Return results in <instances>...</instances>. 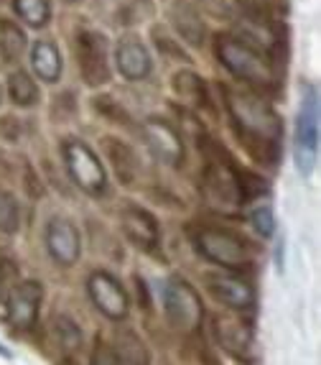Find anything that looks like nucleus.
<instances>
[{"mask_svg": "<svg viewBox=\"0 0 321 365\" xmlns=\"http://www.w3.org/2000/svg\"><path fill=\"white\" fill-rule=\"evenodd\" d=\"M196 248L204 258L222 268H248L250 266V248L243 237L230 230L219 227H201L194 235Z\"/></svg>", "mask_w": 321, "mask_h": 365, "instance_id": "nucleus-1", "label": "nucleus"}, {"mask_svg": "<svg viewBox=\"0 0 321 365\" xmlns=\"http://www.w3.org/2000/svg\"><path fill=\"white\" fill-rule=\"evenodd\" d=\"M217 54L235 77L248 79L253 85H270L273 82V67L258 51L250 49L248 43L237 41V38H219Z\"/></svg>", "mask_w": 321, "mask_h": 365, "instance_id": "nucleus-2", "label": "nucleus"}, {"mask_svg": "<svg viewBox=\"0 0 321 365\" xmlns=\"http://www.w3.org/2000/svg\"><path fill=\"white\" fill-rule=\"evenodd\" d=\"M164 307L174 329L186 332V335L199 329L201 317H204V307H201V299L196 297V292L189 284L171 281L164 292Z\"/></svg>", "mask_w": 321, "mask_h": 365, "instance_id": "nucleus-3", "label": "nucleus"}, {"mask_svg": "<svg viewBox=\"0 0 321 365\" xmlns=\"http://www.w3.org/2000/svg\"><path fill=\"white\" fill-rule=\"evenodd\" d=\"M319 140V95L311 85H303V100L296 120V161L303 174H309Z\"/></svg>", "mask_w": 321, "mask_h": 365, "instance_id": "nucleus-4", "label": "nucleus"}, {"mask_svg": "<svg viewBox=\"0 0 321 365\" xmlns=\"http://www.w3.org/2000/svg\"><path fill=\"white\" fill-rule=\"evenodd\" d=\"M64 158H67V169L79 189H85L87 195L105 192V187H107L105 166L100 164V158L82 140H69L64 146Z\"/></svg>", "mask_w": 321, "mask_h": 365, "instance_id": "nucleus-5", "label": "nucleus"}, {"mask_svg": "<svg viewBox=\"0 0 321 365\" xmlns=\"http://www.w3.org/2000/svg\"><path fill=\"white\" fill-rule=\"evenodd\" d=\"M232 113H235L237 123L248 128L253 135H261V138L273 140L280 133V123L275 118L270 108L261 100L250 98V95H235L232 98Z\"/></svg>", "mask_w": 321, "mask_h": 365, "instance_id": "nucleus-6", "label": "nucleus"}, {"mask_svg": "<svg viewBox=\"0 0 321 365\" xmlns=\"http://www.w3.org/2000/svg\"><path fill=\"white\" fill-rule=\"evenodd\" d=\"M87 292H90V299L95 302V307L107 319H125L127 317V309H130L127 294L120 287V281L112 279L110 274H105V271L92 274L90 281H87Z\"/></svg>", "mask_w": 321, "mask_h": 365, "instance_id": "nucleus-7", "label": "nucleus"}, {"mask_svg": "<svg viewBox=\"0 0 321 365\" xmlns=\"http://www.w3.org/2000/svg\"><path fill=\"white\" fill-rule=\"evenodd\" d=\"M43 289L38 281H23L8 297V319L19 329H31L38 319Z\"/></svg>", "mask_w": 321, "mask_h": 365, "instance_id": "nucleus-8", "label": "nucleus"}, {"mask_svg": "<svg viewBox=\"0 0 321 365\" xmlns=\"http://www.w3.org/2000/svg\"><path fill=\"white\" fill-rule=\"evenodd\" d=\"M143 138L153 156L161 158L164 164L179 166L184 161V143L174 128L164 120H146L143 123Z\"/></svg>", "mask_w": 321, "mask_h": 365, "instance_id": "nucleus-9", "label": "nucleus"}, {"mask_svg": "<svg viewBox=\"0 0 321 365\" xmlns=\"http://www.w3.org/2000/svg\"><path fill=\"white\" fill-rule=\"evenodd\" d=\"M46 248L59 266H74L79 258V232L64 217H54L46 227Z\"/></svg>", "mask_w": 321, "mask_h": 365, "instance_id": "nucleus-10", "label": "nucleus"}, {"mask_svg": "<svg viewBox=\"0 0 321 365\" xmlns=\"http://www.w3.org/2000/svg\"><path fill=\"white\" fill-rule=\"evenodd\" d=\"M79 61L82 74L90 85H102L110 74L107 67V41L100 34H85L79 41Z\"/></svg>", "mask_w": 321, "mask_h": 365, "instance_id": "nucleus-11", "label": "nucleus"}, {"mask_svg": "<svg viewBox=\"0 0 321 365\" xmlns=\"http://www.w3.org/2000/svg\"><path fill=\"white\" fill-rule=\"evenodd\" d=\"M206 287L212 297L232 309H250L255 304V292L237 276H206Z\"/></svg>", "mask_w": 321, "mask_h": 365, "instance_id": "nucleus-12", "label": "nucleus"}, {"mask_svg": "<svg viewBox=\"0 0 321 365\" xmlns=\"http://www.w3.org/2000/svg\"><path fill=\"white\" fill-rule=\"evenodd\" d=\"M204 195L209 202H214V207H235L240 205V184L235 182L230 171H224L222 166H209L204 177Z\"/></svg>", "mask_w": 321, "mask_h": 365, "instance_id": "nucleus-13", "label": "nucleus"}, {"mask_svg": "<svg viewBox=\"0 0 321 365\" xmlns=\"http://www.w3.org/2000/svg\"><path fill=\"white\" fill-rule=\"evenodd\" d=\"M214 332L227 353L237 358H253V335H250L248 324L235 322V319H214Z\"/></svg>", "mask_w": 321, "mask_h": 365, "instance_id": "nucleus-14", "label": "nucleus"}, {"mask_svg": "<svg viewBox=\"0 0 321 365\" xmlns=\"http://www.w3.org/2000/svg\"><path fill=\"white\" fill-rule=\"evenodd\" d=\"M122 230L127 232V237L138 243L140 248H153L158 243V222L153 215H148L140 207H127L120 217Z\"/></svg>", "mask_w": 321, "mask_h": 365, "instance_id": "nucleus-15", "label": "nucleus"}, {"mask_svg": "<svg viewBox=\"0 0 321 365\" xmlns=\"http://www.w3.org/2000/svg\"><path fill=\"white\" fill-rule=\"evenodd\" d=\"M117 69L127 79H143L151 72V54L140 41L127 38L117 46Z\"/></svg>", "mask_w": 321, "mask_h": 365, "instance_id": "nucleus-16", "label": "nucleus"}, {"mask_svg": "<svg viewBox=\"0 0 321 365\" xmlns=\"http://www.w3.org/2000/svg\"><path fill=\"white\" fill-rule=\"evenodd\" d=\"M112 358H115V365H151L146 342L140 340L135 332H120L115 337Z\"/></svg>", "mask_w": 321, "mask_h": 365, "instance_id": "nucleus-17", "label": "nucleus"}, {"mask_svg": "<svg viewBox=\"0 0 321 365\" xmlns=\"http://www.w3.org/2000/svg\"><path fill=\"white\" fill-rule=\"evenodd\" d=\"M31 64L43 82H56L61 74V56L51 41H36L31 51Z\"/></svg>", "mask_w": 321, "mask_h": 365, "instance_id": "nucleus-18", "label": "nucleus"}, {"mask_svg": "<svg viewBox=\"0 0 321 365\" xmlns=\"http://www.w3.org/2000/svg\"><path fill=\"white\" fill-rule=\"evenodd\" d=\"M105 148H107V156L110 161H112V166H115V174L120 177L122 184H130L135 179V158H133V151L125 146V143H120V140H107L105 143Z\"/></svg>", "mask_w": 321, "mask_h": 365, "instance_id": "nucleus-19", "label": "nucleus"}, {"mask_svg": "<svg viewBox=\"0 0 321 365\" xmlns=\"http://www.w3.org/2000/svg\"><path fill=\"white\" fill-rule=\"evenodd\" d=\"M0 49H3V56L8 61H16L26 51L23 31L11 21H3V26H0Z\"/></svg>", "mask_w": 321, "mask_h": 365, "instance_id": "nucleus-20", "label": "nucleus"}, {"mask_svg": "<svg viewBox=\"0 0 321 365\" xmlns=\"http://www.w3.org/2000/svg\"><path fill=\"white\" fill-rule=\"evenodd\" d=\"M8 90H11L13 103H19V105H33L38 98L36 85H33V79L26 72H13L11 77H8Z\"/></svg>", "mask_w": 321, "mask_h": 365, "instance_id": "nucleus-21", "label": "nucleus"}, {"mask_svg": "<svg viewBox=\"0 0 321 365\" xmlns=\"http://www.w3.org/2000/svg\"><path fill=\"white\" fill-rule=\"evenodd\" d=\"M21 225V210H19V202L11 192L6 189H0V232H6V235H13V232L19 230Z\"/></svg>", "mask_w": 321, "mask_h": 365, "instance_id": "nucleus-22", "label": "nucleus"}, {"mask_svg": "<svg viewBox=\"0 0 321 365\" xmlns=\"http://www.w3.org/2000/svg\"><path fill=\"white\" fill-rule=\"evenodd\" d=\"M54 327H56V337H59L61 347L69 350V353H77L79 347H82V329L77 327V322L69 319V317H56Z\"/></svg>", "mask_w": 321, "mask_h": 365, "instance_id": "nucleus-23", "label": "nucleus"}, {"mask_svg": "<svg viewBox=\"0 0 321 365\" xmlns=\"http://www.w3.org/2000/svg\"><path fill=\"white\" fill-rule=\"evenodd\" d=\"M16 11L31 26H43L49 21V3L46 0H16Z\"/></svg>", "mask_w": 321, "mask_h": 365, "instance_id": "nucleus-24", "label": "nucleus"}, {"mask_svg": "<svg viewBox=\"0 0 321 365\" xmlns=\"http://www.w3.org/2000/svg\"><path fill=\"white\" fill-rule=\"evenodd\" d=\"M253 225L263 237L273 235V230H275V220H273V210L268 207V205H261V207L253 212Z\"/></svg>", "mask_w": 321, "mask_h": 365, "instance_id": "nucleus-25", "label": "nucleus"}, {"mask_svg": "<svg viewBox=\"0 0 321 365\" xmlns=\"http://www.w3.org/2000/svg\"><path fill=\"white\" fill-rule=\"evenodd\" d=\"M92 365H115L112 350H110V347H98L95 355H92Z\"/></svg>", "mask_w": 321, "mask_h": 365, "instance_id": "nucleus-26", "label": "nucleus"}, {"mask_svg": "<svg viewBox=\"0 0 321 365\" xmlns=\"http://www.w3.org/2000/svg\"><path fill=\"white\" fill-rule=\"evenodd\" d=\"M0 355H3V358H11V353H8V350L3 345H0Z\"/></svg>", "mask_w": 321, "mask_h": 365, "instance_id": "nucleus-27", "label": "nucleus"}]
</instances>
